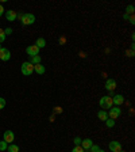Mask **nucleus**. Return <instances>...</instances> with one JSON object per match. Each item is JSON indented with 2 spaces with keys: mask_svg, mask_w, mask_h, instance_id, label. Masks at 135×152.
<instances>
[{
  "mask_svg": "<svg viewBox=\"0 0 135 152\" xmlns=\"http://www.w3.org/2000/svg\"><path fill=\"white\" fill-rule=\"evenodd\" d=\"M99 105H100V107L103 110H109L114 106V103H112V98L111 97H108V95H105V97H103L100 99V102H99Z\"/></svg>",
  "mask_w": 135,
  "mask_h": 152,
  "instance_id": "f257e3e1",
  "label": "nucleus"
},
{
  "mask_svg": "<svg viewBox=\"0 0 135 152\" xmlns=\"http://www.w3.org/2000/svg\"><path fill=\"white\" fill-rule=\"evenodd\" d=\"M33 72H34V65H33V64H30L28 61L22 64V74H23L24 76H30Z\"/></svg>",
  "mask_w": 135,
  "mask_h": 152,
  "instance_id": "f03ea898",
  "label": "nucleus"
},
{
  "mask_svg": "<svg viewBox=\"0 0 135 152\" xmlns=\"http://www.w3.org/2000/svg\"><path fill=\"white\" fill-rule=\"evenodd\" d=\"M20 20H22V23L24 26H28V25H33L35 22V16H34V14H23Z\"/></svg>",
  "mask_w": 135,
  "mask_h": 152,
  "instance_id": "7ed1b4c3",
  "label": "nucleus"
},
{
  "mask_svg": "<svg viewBox=\"0 0 135 152\" xmlns=\"http://www.w3.org/2000/svg\"><path fill=\"white\" fill-rule=\"evenodd\" d=\"M107 113H108V117L111 118V120H116V118L120 117L122 110H120L118 106H115V107H111V109H109V111H107Z\"/></svg>",
  "mask_w": 135,
  "mask_h": 152,
  "instance_id": "20e7f679",
  "label": "nucleus"
},
{
  "mask_svg": "<svg viewBox=\"0 0 135 152\" xmlns=\"http://www.w3.org/2000/svg\"><path fill=\"white\" fill-rule=\"evenodd\" d=\"M14 139H15V134H14V132H12V130H6V132H4L3 140L6 141L7 144H12Z\"/></svg>",
  "mask_w": 135,
  "mask_h": 152,
  "instance_id": "39448f33",
  "label": "nucleus"
},
{
  "mask_svg": "<svg viewBox=\"0 0 135 152\" xmlns=\"http://www.w3.org/2000/svg\"><path fill=\"white\" fill-rule=\"evenodd\" d=\"M10 59H11V52L8 50L7 48H1V49H0V60L8 61Z\"/></svg>",
  "mask_w": 135,
  "mask_h": 152,
  "instance_id": "423d86ee",
  "label": "nucleus"
},
{
  "mask_svg": "<svg viewBox=\"0 0 135 152\" xmlns=\"http://www.w3.org/2000/svg\"><path fill=\"white\" fill-rule=\"evenodd\" d=\"M108 148H109L111 152H120L122 151V144H120L119 141H111L108 144Z\"/></svg>",
  "mask_w": 135,
  "mask_h": 152,
  "instance_id": "0eeeda50",
  "label": "nucleus"
},
{
  "mask_svg": "<svg viewBox=\"0 0 135 152\" xmlns=\"http://www.w3.org/2000/svg\"><path fill=\"white\" fill-rule=\"evenodd\" d=\"M26 53L30 57H33V56H38L39 55V48L35 46V45H31V46H27L26 49Z\"/></svg>",
  "mask_w": 135,
  "mask_h": 152,
  "instance_id": "6e6552de",
  "label": "nucleus"
},
{
  "mask_svg": "<svg viewBox=\"0 0 135 152\" xmlns=\"http://www.w3.org/2000/svg\"><path fill=\"white\" fill-rule=\"evenodd\" d=\"M112 103H114L115 106L122 105V103H124V97L123 95H120V94H116V95L112 97Z\"/></svg>",
  "mask_w": 135,
  "mask_h": 152,
  "instance_id": "1a4fd4ad",
  "label": "nucleus"
},
{
  "mask_svg": "<svg viewBox=\"0 0 135 152\" xmlns=\"http://www.w3.org/2000/svg\"><path fill=\"white\" fill-rule=\"evenodd\" d=\"M6 18H7L8 22H14L18 18V14L14 10H8V11H6Z\"/></svg>",
  "mask_w": 135,
  "mask_h": 152,
  "instance_id": "9d476101",
  "label": "nucleus"
},
{
  "mask_svg": "<svg viewBox=\"0 0 135 152\" xmlns=\"http://www.w3.org/2000/svg\"><path fill=\"white\" fill-rule=\"evenodd\" d=\"M105 88L108 91H114L116 88V80L115 79H107V82H105Z\"/></svg>",
  "mask_w": 135,
  "mask_h": 152,
  "instance_id": "9b49d317",
  "label": "nucleus"
},
{
  "mask_svg": "<svg viewBox=\"0 0 135 152\" xmlns=\"http://www.w3.org/2000/svg\"><path fill=\"white\" fill-rule=\"evenodd\" d=\"M93 145V141L91 140V139H84V140L81 141V147H82V149L84 151H88L91 147Z\"/></svg>",
  "mask_w": 135,
  "mask_h": 152,
  "instance_id": "f8f14e48",
  "label": "nucleus"
},
{
  "mask_svg": "<svg viewBox=\"0 0 135 152\" xmlns=\"http://www.w3.org/2000/svg\"><path fill=\"white\" fill-rule=\"evenodd\" d=\"M34 72H37L38 75H43L46 72V69H45V67L42 64H37V65H34Z\"/></svg>",
  "mask_w": 135,
  "mask_h": 152,
  "instance_id": "ddd939ff",
  "label": "nucleus"
},
{
  "mask_svg": "<svg viewBox=\"0 0 135 152\" xmlns=\"http://www.w3.org/2000/svg\"><path fill=\"white\" fill-rule=\"evenodd\" d=\"M97 117H99V120H100V121H104L105 122V120H108V113L105 111V110H100V111L97 113Z\"/></svg>",
  "mask_w": 135,
  "mask_h": 152,
  "instance_id": "4468645a",
  "label": "nucleus"
},
{
  "mask_svg": "<svg viewBox=\"0 0 135 152\" xmlns=\"http://www.w3.org/2000/svg\"><path fill=\"white\" fill-rule=\"evenodd\" d=\"M30 64H33V65H37V64H41V56H33V57H30Z\"/></svg>",
  "mask_w": 135,
  "mask_h": 152,
  "instance_id": "2eb2a0df",
  "label": "nucleus"
},
{
  "mask_svg": "<svg viewBox=\"0 0 135 152\" xmlns=\"http://www.w3.org/2000/svg\"><path fill=\"white\" fill-rule=\"evenodd\" d=\"M35 46H38L39 49H41V48H45L46 46V39L45 38H38L37 41H35Z\"/></svg>",
  "mask_w": 135,
  "mask_h": 152,
  "instance_id": "dca6fc26",
  "label": "nucleus"
},
{
  "mask_svg": "<svg viewBox=\"0 0 135 152\" xmlns=\"http://www.w3.org/2000/svg\"><path fill=\"white\" fill-rule=\"evenodd\" d=\"M8 152H19V147L15 144H10L8 145V148H7Z\"/></svg>",
  "mask_w": 135,
  "mask_h": 152,
  "instance_id": "f3484780",
  "label": "nucleus"
},
{
  "mask_svg": "<svg viewBox=\"0 0 135 152\" xmlns=\"http://www.w3.org/2000/svg\"><path fill=\"white\" fill-rule=\"evenodd\" d=\"M105 125H107L108 128H114L115 126V120H111V118L109 120H105Z\"/></svg>",
  "mask_w": 135,
  "mask_h": 152,
  "instance_id": "a211bd4d",
  "label": "nucleus"
},
{
  "mask_svg": "<svg viewBox=\"0 0 135 152\" xmlns=\"http://www.w3.org/2000/svg\"><path fill=\"white\" fill-rule=\"evenodd\" d=\"M7 148H8V144L6 143V141H0V151H7Z\"/></svg>",
  "mask_w": 135,
  "mask_h": 152,
  "instance_id": "6ab92c4d",
  "label": "nucleus"
},
{
  "mask_svg": "<svg viewBox=\"0 0 135 152\" xmlns=\"http://www.w3.org/2000/svg\"><path fill=\"white\" fill-rule=\"evenodd\" d=\"M88 151H91V152H99V151H100V147L95 144V145H92V147H91Z\"/></svg>",
  "mask_w": 135,
  "mask_h": 152,
  "instance_id": "aec40b11",
  "label": "nucleus"
},
{
  "mask_svg": "<svg viewBox=\"0 0 135 152\" xmlns=\"http://www.w3.org/2000/svg\"><path fill=\"white\" fill-rule=\"evenodd\" d=\"M4 39H6V34H4V30H3V29H0V43L4 42Z\"/></svg>",
  "mask_w": 135,
  "mask_h": 152,
  "instance_id": "412c9836",
  "label": "nucleus"
},
{
  "mask_svg": "<svg viewBox=\"0 0 135 152\" xmlns=\"http://www.w3.org/2000/svg\"><path fill=\"white\" fill-rule=\"evenodd\" d=\"M126 11H127V12H126L127 15H128V14H132V12H134V6H132V4H130V6L126 8Z\"/></svg>",
  "mask_w": 135,
  "mask_h": 152,
  "instance_id": "4be33fe9",
  "label": "nucleus"
},
{
  "mask_svg": "<svg viewBox=\"0 0 135 152\" xmlns=\"http://www.w3.org/2000/svg\"><path fill=\"white\" fill-rule=\"evenodd\" d=\"M72 152H84V149H82V147H81V145H76V147L72 149Z\"/></svg>",
  "mask_w": 135,
  "mask_h": 152,
  "instance_id": "5701e85b",
  "label": "nucleus"
},
{
  "mask_svg": "<svg viewBox=\"0 0 135 152\" xmlns=\"http://www.w3.org/2000/svg\"><path fill=\"white\" fill-rule=\"evenodd\" d=\"M4 106H6V99L4 98H0V110L4 109Z\"/></svg>",
  "mask_w": 135,
  "mask_h": 152,
  "instance_id": "b1692460",
  "label": "nucleus"
},
{
  "mask_svg": "<svg viewBox=\"0 0 135 152\" xmlns=\"http://www.w3.org/2000/svg\"><path fill=\"white\" fill-rule=\"evenodd\" d=\"M81 141L82 140H81L80 137H76V139L73 140V143H74V145H81Z\"/></svg>",
  "mask_w": 135,
  "mask_h": 152,
  "instance_id": "393cba45",
  "label": "nucleus"
},
{
  "mask_svg": "<svg viewBox=\"0 0 135 152\" xmlns=\"http://www.w3.org/2000/svg\"><path fill=\"white\" fill-rule=\"evenodd\" d=\"M12 33V29L11 27H8V29H6V30H4V34L6 35H10Z\"/></svg>",
  "mask_w": 135,
  "mask_h": 152,
  "instance_id": "a878e982",
  "label": "nucleus"
},
{
  "mask_svg": "<svg viewBox=\"0 0 135 152\" xmlns=\"http://www.w3.org/2000/svg\"><path fill=\"white\" fill-rule=\"evenodd\" d=\"M126 55H127L128 57H132V56H134V50H132V49H130V50L126 52Z\"/></svg>",
  "mask_w": 135,
  "mask_h": 152,
  "instance_id": "bb28decb",
  "label": "nucleus"
},
{
  "mask_svg": "<svg viewBox=\"0 0 135 152\" xmlns=\"http://www.w3.org/2000/svg\"><path fill=\"white\" fill-rule=\"evenodd\" d=\"M54 113H62V109L60 106H57V107H54Z\"/></svg>",
  "mask_w": 135,
  "mask_h": 152,
  "instance_id": "cd10ccee",
  "label": "nucleus"
},
{
  "mask_svg": "<svg viewBox=\"0 0 135 152\" xmlns=\"http://www.w3.org/2000/svg\"><path fill=\"white\" fill-rule=\"evenodd\" d=\"M128 20H130V23H131V25H134V23H135V18H134V15L128 16Z\"/></svg>",
  "mask_w": 135,
  "mask_h": 152,
  "instance_id": "c85d7f7f",
  "label": "nucleus"
},
{
  "mask_svg": "<svg viewBox=\"0 0 135 152\" xmlns=\"http://www.w3.org/2000/svg\"><path fill=\"white\" fill-rule=\"evenodd\" d=\"M3 14H4V7L1 6V4H0V16L3 15Z\"/></svg>",
  "mask_w": 135,
  "mask_h": 152,
  "instance_id": "c756f323",
  "label": "nucleus"
},
{
  "mask_svg": "<svg viewBox=\"0 0 135 152\" xmlns=\"http://www.w3.org/2000/svg\"><path fill=\"white\" fill-rule=\"evenodd\" d=\"M60 43H61V45H64V43H65V38H61V39H60Z\"/></svg>",
  "mask_w": 135,
  "mask_h": 152,
  "instance_id": "7c9ffc66",
  "label": "nucleus"
},
{
  "mask_svg": "<svg viewBox=\"0 0 135 152\" xmlns=\"http://www.w3.org/2000/svg\"><path fill=\"white\" fill-rule=\"evenodd\" d=\"M99 152H105V151H103V149H100V151H99Z\"/></svg>",
  "mask_w": 135,
  "mask_h": 152,
  "instance_id": "2f4dec72",
  "label": "nucleus"
},
{
  "mask_svg": "<svg viewBox=\"0 0 135 152\" xmlns=\"http://www.w3.org/2000/svg\"><path fill=\"white\" fill-rule=\"evenodd\" d=\"M0 49H1V45H0Z\"/></svg>",
  "mask_w": 135,
  "mask_h": 152,
  "instance_id": "473e14b6",
  "label": "nucleus"
},
{
  "mask_svg": "<svg viewBox=\"0 0 135 152\" xmlns=\"http://www.w3.org/2000/svg\"><path fill=\"white\" fill-rule=\"evenodd\" d=\"M120 152H124V151H120Z\"/></svg>",
  "mask_w": 135,
  "mask_h": 152,
  "instance_id": "72a5a7b5",
  "label": "nucleus"
}]
</instances>
